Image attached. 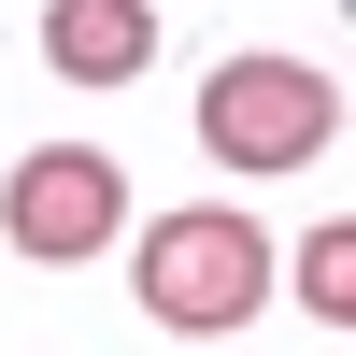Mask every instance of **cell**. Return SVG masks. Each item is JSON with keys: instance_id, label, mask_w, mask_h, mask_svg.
<instances>
[{"instance_id": "cell-1", "label": "cell", "mask_w": 356, "mask_h": 356, "mask_svg": "<svg viewBox=\"0 0 356 356\" xmlns=\"http://www.w3.org/2000/svg\"><path fill=\"white\" fill-rule=\"evenodd\" d=\"M271 285H285L271 228L228 214V200H186V214L143 228V314H157L171 342H228V328H257V314H271Z\"/></svg>"}, {"instance_id": "cell-2", "label": "cell", "mask_w": 356, "mask_h": 356, "mask_svg": "<svg viewBox=\"0 0 356 356\" xmlns=\"http://www.w3.org/2000/svg\"><path fill=\"white\" fill-rule=\"evenodd\" d=\"M342 143V86L314 72V57H214V86H200V157L214 171H314Z\"/></svg>"}, {"instance_id": "cell-3", "label": "cell", "mask_w": 356, "mask_h": 356, "mask_svg": "<svg viewBox=\"0 0 356 356\" xmlns=\"http://www.w3.org/2000/svg\"><path fill=\"white\" fill-rule=\"evenodd\" d=\"M114 228H129V171H114L100 143H43V157H15V186H0V243H15L29 271H86Z\"/></svg>"}, {"instance_id": "cell-4", "label": "cell", "mask_w": 356, "mask_h": 356, "mask_svg": "<svg viewBox=\"0 0 356 356\" xmlns=\"http://www.w3.org/2000/svg\"><path fill=\"white\" fill-rule=\"evenodd\" d=\"M43 57L72 86H129L157 57V0H43Z\"/></svg>"}, {"instance_id": "cell-5", "label": "cell", "mask_w": 356, "mask_h": 356, "mask_svg": "<svg viewBox=\"0 0 356 356\" xmlns=\"http://www.w3.org/2000/svg\"><path fill=\"white\" fill-rule=\"evenodd\" d=\"M285 285H300V314H328V328H356V214H328L300 257H285Z\"/></svg>"}]
</instances>
